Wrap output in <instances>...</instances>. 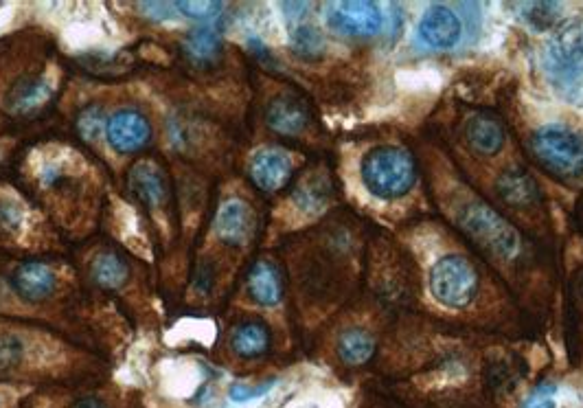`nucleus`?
Returning <instances> with one entry per match:
<instances>
[{"label":"nucleus","instance_id":"6e6552de","mask_svg":"<svg viewBox=\"0 0 583 408\" xmlns=\"http://www.w3.org/2000/svg\"><path fill=\"white\" fill-rule=\"evenodd\" d=\"M108 143L114 152L119 154H136L141 152L143 147L150 145L152 139V126L139 110H119L114 115L108 126Z\"/></svg>","mask_w":583,"mask_h":408},{"label":"nucleus","instance_id":"c756f323","mask_svg":"<svg viewBox=\"0 0 583 408\" xmlns=\"http://www.w3.org/2000/svg\"><path fill=\"white\" fill-rule=\"evenodd\" d=\"M22 222V211L16 202L0 200V226L5 231H16Z\"/></svg>","mask_w":583,"mask_h":408},{"label":"nucleus","instance_id":"bb28decb","mask_svg":"<svg viewBox=\"0 0 583 408\" xmlns=\"http://www.w3.org/2000/svg\"><path fill=\"white\" fill-rule=\"evenodd\" d=\"M294 198H296V202L301 204L303 209L314 211V209H320L325 204V200H327V189L320 187V183L316 180V183L301 185V189L296 191Z\"/></svg>","mask_w":583,"mask_h":408},{"label":"nucleus","instance_id":"0eeeda50","mask_svg":"<svg viewBox=\"0 0 583 408\" xmlns=\"http://www.w3.org/2000/svg\"><path fill=\"white\" fill-rule=\"evenodd\" d=\"M417 36L428 49L448 51L459 44L463 36V22L450 7L432 5L419 20Z\"/></svg>","mask_w":583,"mask_h":408},{"label":"nucleus","instance_id":"1a4fd4ad","mask_svg":"<svg viewBox=\"0 0 583 408\" xmlns=\"http://www.w3.org/2000/svg\"><path fill=\"white\" fill-rule=\"evenodd\" d=\"M250 178H253L257 189L266 191V194H274V191H279L290 183V156L281 150H274V147H266V150L257 152L253 161H250Z\"/></svg>","mask_w":583,"mask_h":408},{"label":"nucleus","instance_id":"39448f33","mask_svg":"<svg viewBox=\"0 0 583 408\" xmlns=\"http://www.w3.org/2000/svg\"><path fill=\"white\" fill-rule=\"evenodd\" d=\"M546 75L559 90H573L583 77V29L568 25L548 40L544 49Z\"/></svg>","mask_w":583,"mask_h":408},{"label":"nucleus","instance_id":"f8f14e48","mask_svg":"<svg viewBox=\"0 0 583 408\" xmlns=\"http://www.w3.org/2000/svg\"><path fill=\"white\" fill-rule=\"evenodd\" d=\"M268 128L281 136H299L310 126V112L294 97H277L266 110Z\"/></svg>","mask_w":583,"mask_h":408},{"label":"nucleus","instance_id":"b1692460","mask_svg":"<svg viewBox=\"0 0 583 408\" xmlns=\"http://www.w3.org/2000/svg\"><path fill=\"white\" fill-rule=\"evenodd\" d=\"M104 121H106L104 110H101L99 106H90L82 112V115H79L77 130H79V134L84 136V139L97 141L101 132H104Z\"/></svg>","mask_w":583,"mask_h":408},{"label":"nucleus","instance_id":"7c9ffc66","mask_svg":"<svg viewBox=\"0 0 583 408\" xmlns=\"http://www.w3.org/2000/svg\"><path fill=\"white\" fill-rule=\"evenodd\" d=\"M141 11H145V14L154 20H171L178 14L176 5H167V3H145L141 5Z\"/></svg>","mask_w":583,"mask_h":408},{"label":"nucleus","instance_id":"9d476101","mask_svg":"<svg viewBox=\"0 0 583 408\" xmlns=\"http://www.w3.org/2000/svg\"><path fill=\"white\" fill-rule=\"evenodd\" d=\"M11 286H14L20 299L44 301L55 292L57 277L47 264L27 262L14 270V275H11Z\"/></svg>","mask_w":583,"mask_h":408},{"label":"nucleus","instance_id":"5701e85b","mask_svg":"<svg viewBox=\"0 0 583 408\" xmlns=\"http://www.w3.org/2000/svg\"><path fill=\"white\" fill-rule=\"evenodd\" d=\"M224 5L217 0H180L176 3V11L180 16L193 20H215L222 14Z\"/></svg>","mask_w":583,"mask_h":408},{"label":"nucleus","instance_id":"cd10ccee","mask_svg":"<svg viewBox=\"0 0 583 408\" xmlns=\"http://www.w3.org/2000/svg\"><path fill=\"white\" fill-rule=\"evenodd\" d=\"M555 393H557V387L553 382H542L540 387H535L531 391V395L527 398V402L522 404V408H557Z\"/></svg>","mask_w":583,"mask_h":408},{"label":"nucleus","instance_id":"6ab92c4d","mask_svg":"<svg viewBox=\"0 0 583 408\" xmlns=\"http://www.w3.org/2000/svg\"><path fill=\"white\" fill-rule=\"evenodd\" d=\"M128 264L117 253H101L95 257L93 266H90V277L95 279L97 286L106 290H117L125 281H128Z\"/></svg>","mask_w":583,"mask_h":408},{"label":"nucleus","instance_id":"f3484780","mask_svg":"<svg viewBox=\"0 0 583 408\" xmlns=\"http://www.w3.org/2000/svg\"><path fill=\"white\" fill-rule=\"evenodd\" d=\"M51 93H53V86L49 79H44V77L25 79V82H20L14 90H11L9 106L16 112L38 110L47 104Z\"/></svg>","mask_w":583,"mask_h":408},{"label":"nucleus","instance_id":"393cba45","mask_svg":"<svg viewBox=\"0 0 583 408\" xmlns=\"http://www.w3.org/2000/svg\"><path fill=\"white\" fill-rule=\"evenodd\" d=\"M524 18L529 20V25H533L535 29H548L553 25L555 14L559 11V5L553 3H531V5H524Z\"/></svg>","mask_w":583,"mask_h":408},{"label":"nucleus","instance_id":"9b49d317","mask_svg":"<svg viewBox=\"0 0 583 408\" xmlns=\"http://www.w3.org/2000/svg\"><path fill=\"white\" fill-rule=\"evenodd\" d=\"M215 231L220 240L239 246L248 240L250 231H253V211H250L244 200H226L215 218Z\"/></svg>","mask_w":583,"mask_h":408},{"label":"nucleus","instance_id":"2f4dec72","mask_svg":"<svg viewBox=\"0 0 583 408\" xmlns=\"http://www.w3.org/2000/svg\"><path fill=\"white\" fill-rule=\"evenodd\" d=\"M73 408H108V406L97 398H86V400H79Z\"/></svg>","mask_w":583,"mask_h":408},{"label":"nucleus","instance_id":"f257e3e1","mask_svg":"<svg viewBox=\"0 0 583 408\" xmlns=\"http://www.w3.org/2000/svg\"><path fill=\"white\" fill-rule=\"evenodd\" d=\"M417 180L415 158L395 145H380L362 158V183L380 200L404 198Z\"/></svg>","mask_w":583,"mask_h":408},{"label":"nucleus","instance_id":"f03ea898","mask_svg":"<svg viewBox=\"0 0 583 408\" xmlns=\"http://www.w3.org/2000/svg\"><path fill=\"white\" fill-rule=\"evenodd\" d=\"M531 150L546 172L559 178L583 176V139L568 128L546 126L531 139Z\"/></svg>","mask_w":583,"mask_h":408},{"label":"nucleus","instance_id":"412c9836","mask_svg":"<svg viewBox=\"0 0 583 408\" xmlns=\"http://www.w3.org/2000/svg\"><path fill=\"white\" fill-rule=\"evenodd\" d=\"M498 194L511 207H524V204H531L537 196L535 183L529 178L527 172H509L502 174L498 180Z\"/></svg>","mask_w":583,"mask_h":408},{"label":"nucleus","instance_id":"dca6fc26","mask_svg":"<svg viewBox=\"0 0 583 408\" xmlns=\"http://www.w3.org/2000/svg\"><path fill=\"white\" fill-rule=\"evenodd\" d=\"M231 347L242 358L264 356L270 349V330L261 321H246L233 332Z\"/></svg>","mask_w":583,"mask_h":408},{"label":"nucleus","instance_id":"4be33fe9","mask_svg":"<svg viewBox=\"0 0 583 408\" xmlns=\"http://www.w3.org/2000/svg\"><path fill=\"white\" fill-rule=\"evenodd\" d=\"M290 47L296 55L301 58H318L325 49V40L320 36V31L310 25V22H299V25L292 27L290 33Z\"/></svg>","mask_w":583,"mask_h":408},{"label":"nucleus","instance_id":"2eb2a0df","mask_svg":"<svg viewBox=\"0 0 583 408\" xmlns=\"http://www.w3.org/2000/svg\"><path fill=\"white\" fill-rule=\"evenodd\" d=\"M465 139L476 154L496 156L505 145V130L491 117H474L465 128Z\"/></svg>","mask_w":583,"mask_h":408},{"label":"nucleus","instance_id":"c85d7f7f","mask_svg":"<svg viewBox=\"0 0 583 408\" xmlns=\"http://www.w3.org/2000/svg\"><path fill=\"white\" fill-rule=\"evenodd\" d=\"M274 384H277V380H270V382H264V384H257V387H248V384H233L231 387V400L237 402V404H244V402H250V400H257V398H264L266 393L272 391Z\"/></svg>","mask_w":583,"mask_h":408},{"label":"nucleus","instance_id":"473e14b6","mask_svg":"<svg viewBox=\"0 0 583 408\" xmlns=\"http://www.w3.org/2000/svg\"><path fill=\"white\" fill-rule=\"evenodd\" d=\"M581 290H583V283H581Z\"/></svg>","mask_w":583,"mask_h":408},{"label":"nucleus","instance_id":"7ed1b4c3","mask_svg":"<svg viewBox=\"0 0 583 408\" xmlns=\"http://www.w3.org/2000/svg\"><path fill=\"white\" fill-rule=\"evenodd\" d=\"M459 222L463 226V231L472 237L474 242H478L485 251L498 255L500 259H511L518 253L520 248V237L518 231L502 218L500 213H496L489 204L474 200L463 207Z\"/></svg>","mask_w":583,"mask_h":408},{"label":"nucleus","instance_id":"a211bd4d","mask_svg":"<svg viewBox=\"0 0 583 408\" xmlns=\"http://www.w3.org/2000/svg\"><path fill=\"white\" fill-rule=\"evenodd\" d=\"M182 51L187 53V58L198 64L213 62L222 51V36L220 31L213 27H200L193 29L189 36L182 42Z\"/></svg>","mask_w":583,"mask_h":408},{"label":"nucleus","instance_id":"20e7f679","mask_svg":"<svg viewBox=\"0 0 583 408\" xmlns=\"http://www.w3.org/2000/svg\"><path fill=\"white\" fill-rule=\"evenodd\" d=\"M430 292L445 308H467L478 292V275L474 266L461 255L439 259L430 270Z\"/></svg>","mask_w":583,"mask_h":408},{"label":"nucleus","instance_id":"aec40b11","mask_svg":"<svg viewBox=\"0 0 583 408\" xmlns=\"http://www.w3.org/2000/svg\"><path fill=\"white\" fill-rule=\"evenodd\" d=\"M375 343L373 338L362 330H349L338 338V356L349 367H360L373 358Z\"/></svg>","mask_w":583,"mask_h":408},{"label":"nucleus","instance_id":"423d86ee","mask_svg":"<svg viewBox=\"0 0 583 408\" xmlns=\"http://www.w3.org/2000/svg\"><path fill=\"white\" fill-rule=\"evenodd\" d=\"M327 25L340 36L371 38L384 27L382 7L369 0H342L327 7Z\"/></svg>","mask_w":583,"mask_h":408},{"label":"nucleus","instance_id":"4468645a","mask_svg":"<svg viewBox=\"0 0 583 408\" xmlns=\"http://www.w3.org/2000/svg\"><path fill=\"white\" fill-rule=\"evenodd\" d=\"M248 292L250 297H253L259 305H264V308L279 305L283 297V281L277 266H272L268 262L255 264L248 277Z\"/></svg>","mask_w":583,"mask_h":408},{"label":"nucleus","instance_id":"a878e982","mask_svg":"<svg viewBox=\"0 0 583 408\" xmlns=\"http://www.w3.org/2000/svg\"><path fill=\"white\" fill-rule=\"evenodd\" d=\"M22 358L20 338L11 334H0V371H11L18 367Z\"/></svg>","mask_w":583,"mask_h":408},{"label":"nucleus","instance_id":"ddd939ff","mask_svg":"<svg viewBox=\"0 0 583 408\" xmlns=\"http://www.w3.org/2000/svg\"><path fill=\"white\" fill-rule=\"evenodd\" d=\"M130 187L136 194V198H139L143 204H147V207H160L169 194L163 169L150 161H141L134 165V169L130 172Z\"/></svg>","mask_w":583,"mask_h":408}]
</instances>
